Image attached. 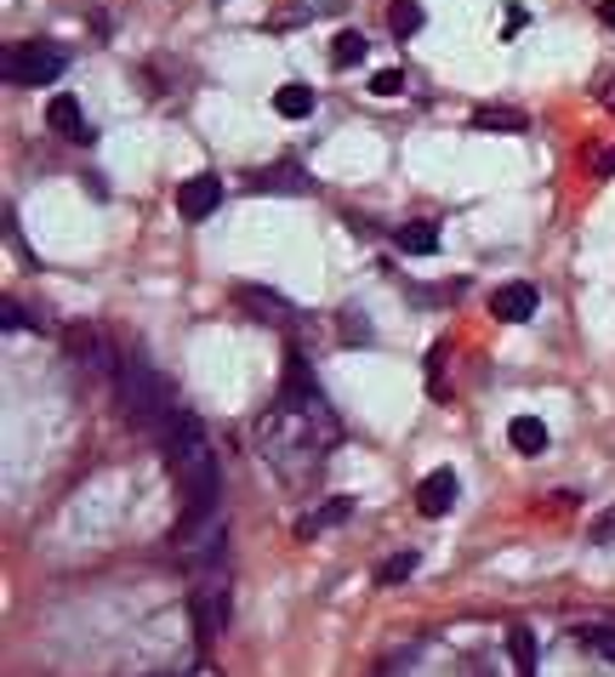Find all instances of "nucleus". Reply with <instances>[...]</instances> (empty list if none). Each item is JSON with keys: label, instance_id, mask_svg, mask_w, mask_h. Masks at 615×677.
Instances as JSON below:
<instances>
[{"label": "nucleus", "instance_id": "f257e3e1", "mask_svg": "<svg viewBox=\"0 0 615 677\" xmlns=\"http://www.w3.org/2000/svg\"><path fill=\"white\" fill-rule=\"evenodd\" d=\"M120 410H126L131 427H166L171 421V387L149 359L120 365Z\"/></svg>", "mask_w": 615, "mask_h": 677}, {"label": "nucleus", "instance_id": "f03ea898", "mask_svg": "<svg viewBox=\"0 0 615 677\" xmlns=\"http://www.w3.org/2000/svg\"><path fill=\"white\" fill-rule=\"evenodd\" d=\"M188 615H195V638H206V644L228 633V615H234V575H228V564L195 575V593H188Z\"/></svg>", "mask_w": 615, "mask_h": 677}, {"label": "nucleus", "instance_id": "7ed1b4c3", "mask_svg": "<svg viewBox=\"0 0 615 677\" xmlns=\"http://www.w3.org/2000/svg\"><path fill=\"white\" fill-rule=\"evenodd\" d=\"M160 456H166V467L177 472V484H182L188 472H200V467L211 461L206 421H200L195 410H171V421L160 427Z\"/></svg>", "mask_w": 615, "mask_h": 677}, {"label": "nucleus", "instance_id": "20e7f679", "mask_svg": "<svg viewBox=\"0 0 615 677\" xmlns=\"http://www.w3.org/2000/svg\"><path fill=\"white\" fill-rule=\"evenodd\" d=\"M69 69V52L58 40H23L7 52V80L12 86H52Z\"/></svg>", "mask_w": 615, "mask_h": 677}, {"label": "nucleus", "instance_id": "39448f33", "mask_svg": "<svg viewBox=\"0 0 615 677\" xmlns=\"http://www.w3.org/2000/svg\"><path fill=\"white\" fill-rule=\"evenodd\" d=\"M63 354H69L75 365H86V370H120V365H126L120 348H115V336H109L103 325H91V319H80V325L63 330Z\"/></svg>", "mask_w": 615, "mask_h": 677}, {"label": "nucleus", "instance_id": "423d86ee", "mask_svg": "<svg viewBox=\"0 0 615 677\" xmlns=\"http://www.w3.org/2000/svg\"><path fill=\"white\" fill-rule=\"evenodd\" d=\"M536 308H542V290L530 279H507L490 290V319H502V325H525Z\"/></svg>", "mask_w": 615, "mask_h": 677}, {"label": "nucleus", "instance_id": "0eeeda50", "mask_svg": "<svg viewBox=\"0 0 615 677\" xmlns=\"http://www.w3.org/2000/svg\"><path fill=\"white\" fill-rule=\"evenodd\" d=\"M217 206H222V177H211V171L188 177V182L177 188V211H182L188 222H206Z\"/></svg>", "mask_w": 615, "mask_h": 677}, {"label": "nucleus", "instance_id": "6e6552de", "mask_svg": "<svg viewBox=\"0 0 615 677\" xmlns=\"http://www.w3.org/2000/svg\"><path fill=\"white\" fill-rule=\"evenodd\" d=\"M456 496H462L456 472H450V467H439V472H428V478L416 484V512H421V518H445V512L456 507Z\"/></svg>", "mask_w": 615, "mask_h": 677}, {"label": "nucleus", "instance_id": "1a4fd4ad", "mask_svg": "<svg viewBox=\"0 0 615 677\" xmlns=\"http://www.w3.org/2000/svg\"><path fill=\"white\" fill-rule=\"evenodd\" d=\"M234 302H240L246 313H262V325H291L297 319V308L286 297H274V290H262V285H240V290H234Z\"/></svg>", "mask_w": 615, "mask_h": 677}, {"label": "nucleus", "instance_id": "9d476101", "mask_svg": "<svg viewBox=\"0 0 615 677\" xmlns=\"http://www.w3.org/2000/svg\"><path fill=\"white\" fill-rule=\"evenodd\" d=\"M46 126H52L58 137H69V142H91V126H86V115H80V103H75L69 91L46 103Z\"/></svg>", "mask_w": 615, "mask_h": 677}, {"label": "nucleus", "instance_id": "9b49d317", "mask_svg": "<svg viewBox=\"0 0 615 677\" xmlns=\"http://www.w3.org/2000/svg\"><path fill=\"white\" fill-rule=\"evenodd\" d=\"M348 518H354V496H330V501H319V507L297 524V536L314 541V536H325V529H337V524H348Z\"/></svg>", "mask_w": 615, "mask_h": 677}, {"label": "nucleus", "instance_id": "f8f14e48", "mask_svg": "<svg viewBox=\"0 0 615 677\" xmlns=\"http://www.w3.org/2000/svg\"><path fill=\"white\" fill-rule=\"evenodd\" d=\"M251 193H314V177L302 166H268L251 177Z\"/></svg>", "mask_w": 615, "mask_h": 677}, {"label": "nucleus", "instance_id": "ddd939ff", "mask_svg": "<svg viewBox=\"0 0 615 677\" xmlns=\"http://www.w3.org/2000/svg\"><path fill=\"white\" fill-rule=\"evenodd\" d=\"M507 655H513V677H536L542 671V638L530 626H513L507 633Z\"/></svg>", "mask_w": 615, "mask_h": 677}, {"label": "nucleus", "instance_id": "4468645a", "mask_svg": "<svg viewBox=\"0 0 615 677\" xmlns=\"http://www.w3.org/2000/svg\"><path fill=\"white\" fill-rule=\"evenodd\" d=\"M507 445H513L518 456H542V450H547V421L513 416V421H507Z\"/></svg>", "mask_w": 615, "mask_h": 677}, {"label": "nucleus", "instance_id": "2eb2a0df", "mask_svg": "<svg viewBox=\"0 0 615 677\" xmlns=\"http://www.w3.org/2000/svg\"><path fill=\"white\" fill-rule=\"evenodd\" d=\"M394 246L405 257H434L439 251V228L434 222H405V228H394Z\"/></svg>", "mask_w": 615, "mask_h": 677}, {"label": "nucleus", "instance_id": "dca6fc26", "mask_svg": "<svg viewBox=\"0 0 615 677\" xmlns=\"http://www.w3.org/2000/svg\"><path fill=\"white\" fill-rule=\"evenodd\" d=\"M274 115H286V120H308L314 115V91L302 80H286L274 91Z\"/></svg>", "mask_w": 615, "mask_h": 677}, {"label": "nucleus", "instance_id": "f3484780", "mask_svg": "<svg viewBox=\"0 0 615 677\" xmlns=\"http://www.w3.org/2000/svg\"><path fill=\"white\" fill-rule=\"evenodd\" d=\"M365 52H370V46H365V34H354V29H343L337 40H330V63H337V69H359Z\"/></svg>", "mask_w": 615, "mask_h": 677}, {"label": "nucleus", "instance_id": "a211bd4d", "mask_svg": "<svg viewBox=\"0 0 615 677\" xmlns=\"http://www.w3.org/2000/svg\"><path fill=\"white\" fill-rule=\"evenodd\" d=\"M473 126L479 131H530V115H518V109H473Z\"/></svg>", "mask_w": 615, "mask_h": 677}, {"label": "nucleus", "instance_id": "6ab92c4d", "mask_svg": "<svg viewBox=\"0 0 615 677\" xmlns=\"http://www.w3.org/2000/svg\"><path fill=\"white\" fill-rule=\"evenodd\" d=\"M388 29H394L399 40H410V34L421 29V0H394V7H388Z\"/></svg>", "mask_w": 615, "mask_h": 677}, {"label": "nucleus", "instance_id": "aec40b11", "mask_svg": "<svg viewBox=\"0 0 615 677\" xmlns=\"http://www.w3.org/2000/svg\"><path fill=\"white\" fill-rule=\"evenodd\" d=\"M416 569V552H399V558H383L376 564V587H394V580H405Z\"/></svg>", "mask_w": 615, "mask_h": 677}, {"label": "nucleus", "instance_id": "412c9836", "mask_svg": "<svg viewBox=\"0 0 615 677\" xmlns=\"http://www.w3.org/2000/svg\"><path fill=\"white\" fill-rule=\"evenodd\" d=\"M582 644L615 666V626H582Z\"/></svg>", "mask_w": 615, "mask_h": 677}, {"label": "nucleus", "instance_id": "4be33fe9", "mask_svg": "<svg viewBox=\"0 0 615 677\" xmlns=\"http://www.w3.org/2000/svg\"><path fill=\"white\" fill-rule=\"evenodd\" d=\"M370 325H365V313L359 308H343V342H354V348H370Z\"/></svg>", "mask_w": 615, "mask_h": 677}, {"label": "nucleus", "instance_id": "5701e85b", "mask_svg": "<svg viewBox=\"0 0 615 677\" xmlns=\"http://www.w3.org/2000/svg\"><path fill=\"white\" fill-rule=\"evenodd\" d=\"M405 91V74L399 69H376L370 74V97H399Z\"/></svg>", "mask_w": 615, "mask_h": 677}, {"label": "nucleus", "instance_id": "b1692460", "mask_svg": "<svg viewBox=\"0 0 615 677\" xmlns=\"http://www.w3.org/2000/svg\"><path fill=\"white\" fill-rule=\"evenodd\" d=\"M23 325H34V319H29L18 302H7V308H0V330H7V336H12V330H23Z\"/></svg>", "mask_w": 615, "mask_h": 677}, {"label": "nucleus", "instance_id": "393cba45", "mask_svg": "<svg viewBox=\"0 0 615 677\" xmlns=\"http://www.w3.org/2000/svg\"><path fill=\"white\" fill-rule=\"evenodd\" d=\"M593 541H598V547H609V541H615V512H604V518L593 524Z\"/></svg>", "mask_w": 615, "mask_h": 677}, {"label": "nucleus", "instance_id": "a878e982", "mask_svg": "<svg viewBox=\"0 0 615 677\" xmlns=\"http://www.w3.org/2000/svg\"><path fill=\"white\" fill-rule=\"evenodd\" d=\"M593 171H598V177H615V142H609V149H598V155H593Z\"/></svg>", "mask_w": 615, "mask_h": 677}, {"label": "nucleus", "instance_id": "bb28decb", "mask_svg": "<svg viewBox=\"0 0 615 677\" xmlns=\"http://www.w3.org/2000/svg\"><path fill=\"white\" fill-rule=\"evenodd\" d=\"M525 18H530L525 7H507V18H502V34H518V29H525Z\"/></svg>", "mask_w": 615, "mask_h": 677}, {"label": "nucleus", "instance_id": "cd10ccee", "mask_svg": "<svg viewBox=\"0 0 615 677\" xmlns=\"http://www.w3.org/2000/svg\"><path fill=\"white\" fill-rule=\"evenodd\" d=\"M598 18H604V23L615 29V0H598Z\"/></svg>", "mask_w": 615, "mask_h": 677}, {"label": "nucleus", "instance_id": "c85d7f7f", "mask_svg": "<svg viewBox=\"0 0 615 677\" xmlns=\"http://www.w3.org/2000/svg\"><path fill=\"white\" fill-rule=\"evenodd\" d=\"M604 109H609V115H615V80H609V86H604Z\"/></svg>", "mask_w": 615, "mask_h": 677}, {"label": "nucleus", "instance_id": "c756f323", "mask_svg": "<svg viewBox=\"0 0 615 677\" xmlns=\"http://www.w3.org/2000/svg\"><path fill=\"white\" fill-rule=\"evenodd\" d=\"M149 677H171V671H149Z\"/></svg>", "mask_w": 615, "mask_h": 677}]
</instances>
